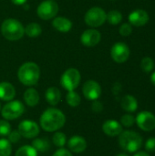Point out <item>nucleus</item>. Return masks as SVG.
Instances as JSON below:
<instances>
[{
    "label": "nucleus",
    "mask_w": 155,
    "mask_h": 156,
    "mask_svg": "<svg viewBox=\"0 0 155 156\" xmlns=\"http://www.w3.org/2000/svg\"><path fill=\"white\" fill-rule=\"evenodd\" d=\"M66 123L65 114L58 109L48 108L43 112L39 119L40 127L48 132H57L60 130Z\"/></svg>",
    "instance_id": "f257e3e1"
},
{
    "label": "nucleus",
    "mask_w": 155,
    "mask_h": 156,
    "mask_svg": "<svg viewBox=\"0 0 155 156\" xmlns=\"http://www.w3.org/2000/svg\"><path fill=\"white\" fill-rule=\"evenodd\" d=\"M17 77L19 81L25 86H34L40 77L39 67L34 62L24 63L18 69Z\"/></svg>",
    "instance_id": "f03ea898"
},
{
    "label": "nucleus",
    "mask_w": 155,
    "mask_h": 156,
    "mask_svg": "<svg viewBox=\"0 0 155 156\" xmlns=\"http://www.w3.org/2000/svg\"><path fill=\"white\" fill-rule=\"evenodd\" d=\"M119 145L129 153L138 152L143 145L142 136L133 131H122L119 135Z\"/></svg>",
    "instance_id": "7ed1b4c3"
},
{
    "label": "nucleus",
    "mask_w": 155,
    "mask_h": 156,
    "mask_svg": "<svg viewBox=\"0 0 155 156\" xmlns=\"http://www.w3.org/2000/svg\"><path fill=\"white\" fill-rule=\"evenodd\" d=\"M1 32L5 38L10 41L20 39L25 34V27L16 19H5L1 25Z\"/></svg>",
    "instance_id": "20e7f679"
},
{
    "label": "nucleus",
    "mask_w": 155,
    "mask_h": 156,
    "mask_svg": "<svg viewBox=\"0 0 155 156\" xmlns=\"http://www.w3.org/2000/svg\"><path fill=\"white\" fill-rule=\"evenodd\" d=\"M80 79L81 76L79 71L77 69L71 68L63 73L60 79V84L68 91L75 90L80 83Z\"/></svg>",
    "instance_id": "39448f33"
},
{
    "label": "nucleus",
    "mask_w": 155,
    "mask_h": 156,
    "mask_svg": "<svg viewBox=\"0 0 155 156\" xmlns=\"http://www.w3.org/2000/svg\"><path fill=\"white\" fill-rule=\"evenodd\" d=\"M25 112L24 104L19 101H10L4 105L1 110V114L5 120L12 121L19 118Z\"/></svg>",
    "instance_id": "423d86ee"
},
{
    "label": "nucleus",
    "mask_w": 155,
    "mask_h": 156,
    "mask_svg": "<svg viewBox=\"0 0 155 156\" xmlns=\"http://www.w3.org/2000/svg\"><path fill=\"white\" fill-rule=\"evenodd\" d=\"M106 19H107V14L102 8L99 6L91 7L87 11L85 15V22L88 26L91 27H100L105 23Z\"/></svg>",
    "instance_id": "0eeeda50"
},
{
    "label": "nucleus",
    "mask_w": 155,
    "mask_h": 156,
    "mask_svg": "<svg viewBox=\"0 0 155 156\" xmlns=\"http://www.w3.org/2000/svg\"><path fill=\"white\" fill-rule=\"evenodd\" d=\"M58 12V5L54 0L43 1L37 7V16L43 20H49L57 16Z\"/></svg>",
    "instance_id": "6e6552de"
},
{
    "label": "nucleus",
    "mask_w": 155,
    "mask_h": 156,
    "mask_svg": "<svg viewBox=\"0 0 155 156\" xmlns=\"http://www.w3.org/2000/svg\"><path fill=\"white\" fill-rule=\"evenodd\" d=\"M20 135L26 139L36 138L40 132L38 124L32 120H24L18 124V129Z\"/></svg>",
    "instance_id": "1a4fd4ad"
},
{
    "label": "nucleus",
    "mask_w": 155,
    "mask_h": 156,
    "mask_svg": "<svg viewBox=\"0 0 155 156\" xmlns=\"http://www.w3.org/2000/svg\"><path fill=\"white\" fill-rule=\"evenodd\" d=\"M138 127L144 132H151L155 129V115L148 111L141 112L135 118Z\"/></svg>",
    "instance_id": "9d476101"
},
{
    "label": "nucleus",
    "mask_w": 155,
    "mask_h": 156,
    "mask_svg": "<svg viewBox=\"0 0 155 156\" xmlns=\"http://www.w3.org/2000/svg\"><path fill=\"white\" fill-rule=\"evenodd\" d=\"M111 56L115 62L123 63L130 57V48L125 43L118 42L112 46L111 49Z\"/></svg>",
    "instance_id": "9b49d317"
},
{
    "label": "nucleus",
    "mask_w": 155,
    "mask_h": 156,
    "mask_svg": "<svg viewBox=\"0 0 155 156\" xmlns=\"http://www.w3.org/2000/svg\"><path fill=\"white\" fill-rule=\"evenodd\" d=\"M82 92L84 97L89 101H96L101 95V87L95 80H88L83 84Z\"/></svg>",
    "instance_id": "f8f14e48"
},
{
    "label": "nucleus",
    "mask_w": 155,
    "mask_h": 156,
    "mask_svg": "<svg viewBox=\"0 0 155 156\" xmlns=\"http://www.w3.org/2000/svg\"><path fill=\"white\" fill-rule=\"evenodd\" d=\"M101 35L96 29H88L83 32L80 37L81 43L86 47H94L100 41Z\"/></svg>",
    "instance_id": "ddd939ff"
},
{
    "label": "nucleus",
    "mask_w": 155,
    "mask_h": 156,
    "mask_svg": "<svg viewBox=\"0 0 155 156\" xmlns=\"http://www.w3.org/2000/svg\"><path fill=\"white\" fill-rule=\"evenodd\" d=\"M129 22L135 27H143L149 21V15L145 10L137 9L129 15Z\"/></svg>",
    "instance_id": "4468645a"
},
{
    "label": "nucleus",
    "mask_w": 155,
    "mask_h": 156,
    "mask_svg": "<svg viewBox=\"0 0 155 156\" xmlns=\"http://www.w3.org/2000/svg\"><path fill=\"white\" fill-rule=\"evenodd\" d=\"M102 131L110 137L119 136L122 132V125L116 120H107L102 124Z\"/></svg>",
    "instance_id": "2eb2a0df"
},
{
    "label": "nucleus",
    "mask_w": 155,
    "mask_h": 156,
    "mask_svg": "<svg viewBox=\"0 0 155 156\" xmlns=\"http://www.w3.org/2000/svg\"><path fill=\"white\" fill-rule=\"evenodd\" d=\"M87 141L83 137L79 135H74L68 141L69 150L75 154L83 153L87 149Z\"/></svg>",
    "instance_id": "dca6fc26"
},
{
    "label": "nucleus",
    "mask_w": 155,
    "mask_h": 156,
    "mask_svg": "<svg viewBox=\"0 0 155 156\" xmlns=\"http://www.w3.org/2000/svg\"><path fill=\"white\" fill-rule=\"evenodd\" d=\"M16 96L15 87L6 81L0 82V99L5 101H12Z\"/></svg>",
    "instance_id": "f3484780"
},
{
    "label": "nucleus",
    "mask_w": 155,
    "mask_h": 156,
    "mask_svg": "<svg viewBox=\"0 0 155 156\" xmlns=\"http://www.w3.org/2000/svg\"><path fill=\"white\" fill-rule=\"evenodd\" d=\"M46 100L51 106H56L61 100V92L57 87H49L45 94Z\"/></svg>",
    "instance_id": "a211bd4d"
},
{
    "label": "nucleus",
    "mask_w": 155,
    "mask_h": 156,
    "mask_svg": "<svg viewBox=\"0 0 155 156\" xmlns=\"http://www.w3.org/2000/svg\"><path fill=\"white\" fill-rule=\"evenodd\" d=\"M52 25L56 30H58L59 32H63V33L69 32L72 27V22L69 19H68L66 17H62V16L56 17L53 20Z\"/></svg>",
    "instance_id": "6ab92c4d"
},
{
    "label": "nucleus",
    "mask_w": 155,
    "mask_h": 156,
    "mask_svg": "<svg viewBox=\"0 0 155 156\" xmlns=\"http://www.w3.org/2000/svg\"><path fill=\"white\" fill-rule=\"evenodd\" d=\"M24 101L29 107H35L39 102V94L37 90L33 88L27 89L24 93Z\"/></svg>",
    "instance_id": "aec40b11"
},
{
    "label": "nucleus",
    "mask_w": 155,
    "mask_h": 156,
    "mask_svg": "<svg viewBox=\"0 0 155 156\" xmlns=\"http://www.w3.org/2000/svg\"><path fill=\"white\" fill-rule=\"evenodd\" d=\"M121 106L127 112H134L138 109V101L132 95H126L122 98Z\"/></svg>",
    "instance_id": "412c9836"
},
{
    "label": "nucleus",
    "mask_w": 155,
    "mask_h": 156,
    "mask_svg": "<svg viewBox=\"0 0 155 156\" xmlns=\"http://www.w3.org/2000/svg\"><path fill=\"white\" fill-rule=\"evenodd\" d=\"M32 146L37 150V152H40V153H45L48 152L50 148V144L48 143V141L47 139H43V138H36L33 142H32Z\"/></svg>",
    "instance_id": "4be33fe9"
},
{
    "label": "nucleus",
    "mask_w": 155,
    "mask_h": 156,
    "mask_svg": "<svg viewBox=\"0 0 155 156\" xmlns=\"http://www.w3.org/2000/svg\"><path fill=\"white\" fill-rule=\"evenodd\" d=\"M42 32L40 25L37 23H30L25 27V33L29 37H37Z\"/></svg>",
    "instance_id": "5701e85b"
},
{
    "label": "nucleus",
    "mask_w": 155,
    "mask_h": 156,
    "mask_svg": "<svg viewBox=\"0 0 155 156\" xmlns=\"http://www.w3.org/2000/svg\"><path fill=\"white\" fill-rule=\"evenodd\" d=\"M66 101L70 107L75 108L80 104L81 99H80V96L79 95V93H77L74 90H71V91L68 92V94L66 96Z\"/></svg>",
    "instance_id": "b1692460"
},
{
    "label": "nucleus",
    "mask_w": 155,
    "mask_h": 156,
    "mask_svg": "<svg viewBox=\"0 0 155 156\" xmlns=\"http://www.w3.org/2000/svg\"><path fill=\"white\" fill-rule=\"evenodd\" d=\"M37 154L32 145H23L16 152L15 156H37Z\"/></svg>",
    "instance_id": "393cba45"
},
{
    "label": "nucleus",
    "mask_w": 155,
    "mask_h": 156,
    "mask_svg": "<svg viewBox=\"0 0 155 156\" xmlns=\"http://www.w3.org/2000/svg\"><path fill=\"white\" fill-rule=\"evenodd\" d=\"M52 142L54 144V145H56L58 148H62L63 146H65V144H67V137L66 134L62 132H58L57 131L53 137H52Z\"/></svg>",
    "instance_id": "a878e982"
},
{
    "label": "nucleus",
    "mask_w": 155,
    "mask_h": 156,
    "mask_svg": "<svg viewBox=\"0 0 155 156\" xmlns=\"http://www.w3.org/2000/svg\"><path fill=\"white\" fill-rule=\"evenodd\" d=\"M12 153L11 143L5 138L0 139V156H10Z\"/></svg>",
    "instance_id": "bb28decb"
},
{
    "label": "nucleus",
    "mask_w": 155,
    "mask_h": 156,
    "mask_svg": "<svg viewBox=\"0 0 155 156\" xmlns=\"http://www.w3.org/2000/svg\"><path fill=\"white\" fill-rule=\"evenodd\" d=\"M122 19V13L117 10H111L107 14V19L111 25H118Z\"/></svg>",
    "instance_id": "cd10ccee"
},
{
    "label": "nucleus",
    "mask_w": 155,
    "mask_h": 156,
    "mask_svg": "<svg viewBox=\"0 0 155 156\" xmlns=\"http://www.w3.org/2000/svg\"><path fill=\"white\" fill-rule=\"evenodd\" d=\"M141 68L146 73L153 71V69L154 68V62H153V58H151L150 57L143 58L141 61Z\"/></svg>",
    "instance_id": "c85d7f7f"
},
{
    "label": "nucleus",
    "mask_w": 155,
    "mask_h": 156,
    "mask_svg": "<svg viewBox=\"0 0 155 156\" xmlns=\"http://www.w3.org/2000/svg\"><path fill=\"white\" fill-rule=\"evenodd\" d=\"M11 132V125L7 120H0V137L8 136Z\"/></svg>",
    "instance_id": "c756f323"
},
{
    "label": "nucleus",
    "mask_w": 155,
    "mask_h": 156,
    "mask_svg": "<svg viewBox=\"0 0 155 156\" xmlns=\"http://www.w3.org/2000/svg\"><path fill=\"white\" fill-rule=\"evenodd\" d=\"M135 123V118L132 114H124L121 118V124L124 127H132Z\"/></svg>",
    "instance_id": "7c9ffc66"
},
{
    "label": "nucleus",
    "mask_w": 155,
    "mask_h": 156,
    "mask_svg": "<svg viewBox=\"0 0 155 156\" xmlns=\"http://www.w3.org/2000/svg\"><path fill=\"white\" fill-rule=\"evenodd\" d=\"M119 32L122 36L123 37H128L132 34V27L131 26V24H128V23H124L122 24L121 27H120V29H119Z\"/></svg>",
    "instance_id": "2f4dec72"
},
{
    "label": "nucleus",
    "mask_w": 155,
    "mask_h": 156,
    "mask_svg": "<svg viewBox=\"0 0 155 156\" xmlns=\"http://www.w3.org/2000/svg\"><path fill=\"white\" fill-rule=\"evenodd\" d=\"M21 137L22 136L20 135L18 131H11L8 134V141L11 144H17L20 141Z\"/></svg>",
    "instance_id": "473e14b6"
},
{
    "label": "nucleus",
    "mask_w": 155,
    "mask_h": 156,
    "mask_svg": "<svg viewBox=\"0 0 155 156\" xmlns=\"http://www.w3.org/2000/svg\"><path fill=\"white\" fill-rule=\"evenodd\" d=\"M145 150L149 153L155 151V138H149L145 143Z\"/></svg>",
    "instance_id": "72a5a7b5"
},
{
    "label": "nucleus",
    "mask_w": 155,
    "mask_h": 156,
    "mask_svg": "<svg viewBox=\"0 0 155 156\" xmlns=\"http://www.w3.org/2000/svg\"><path fill=\"white\" fill-rule=\"evenodd\" d=\"M52 156H72V154L69 150H67L65 148H59L53 154Z\"/></svg>",
    "instance_id": "f704fd0d"
},
{
    "label": "nucleus",
    "mask_w": 155,
    "mask_h": 156,
    "mask_svg": "<svg viewBox=\"0 0 155 156\" xmlns=\"http://www.w3.org/2000/svg\"><path fill=\"white\" fill-rule=\"evenodd\" d=\"M91 109H92V111H93L94 112L99 113V112H100L103 110V105H102L101 102H100V101H98L96 100V101H94Z\"/></svg>",
    "instance_id": "c9c22d12"
},
{
    "label": "nucleus",
    "mask_w": 155,
    "mask_h": 156,
    "mask_svg": "<svg viewBox=\"0 0 155 156\" xmlns=\"http://www.w3.org/2000/svg\"><path fill=\"white\" fill-rule=\"evenodd\" d=\"M15 5H24L27 0H11Z\"/></svg>",
    "instance_id": "e433bc0d"
},
{
    "label": "nucleus",
    "mask_w": 155,
    "mask_h": 156,
    "mask_svg": "<svg viewBox=\"0 0 155 156\" xmlns=\"http://www.w3.org/2000/svg\"><path fill=\"white\" fill-rule=\"evenodd\" d=\"M133 156H150V154L146 152H137Z\"/></svg>",
    "instance_id": "4c0bfd02"
},
{
    "label": "nucleus",
    "mask_w": 155,
    "mask_h": 156,
    "mask_svg": "<svg viewBox=\"0 0 155 156\" xmlns=\"http://www.w3.org/2000/svg\"><path fill=\"white\" fill-rule=\"evenodd\" d=\"M151 81H152V83L155 86V71L152 74V76H151Z\"/></svg>",
    "instance_id": "58836bf2"
},
{
    "label": "nucleus",
    "mask_w": 155,
    "mask_h": 156,
    "mask_svg": "<svg viewBox=\"0 0 155 156\" xmlns=\"http://www.w3.org/2000/svg\"><path fill=\"white\" fill-rule=\"evenodd\" d=\"M116 156H129L128 154H117Z\"/></svg>",
    "instance_id": "ea45409f"
},
{
    "label": "nucleus",
    "mask_w": 155,
    "mask_h": 156,
    "mask_svg": "<svg viewBox=\"0 0 155 156\" xmlns=\"http://www.w3.org/2000/svg\"><path fill=\"white\" fill-rule=\"evenodd\" d=\"M0 111H1V105H0Z\"/></svg>",
    "instance_id": "a19ab883"
}]
</instances>
